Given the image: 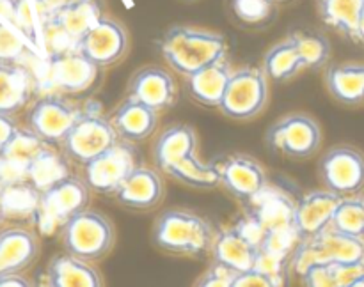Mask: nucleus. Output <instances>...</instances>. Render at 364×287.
I'll use <instances>...</instances> for the list:
<instances>
[{
	"instance_id": "nucleus-1",
	"label": "nucleus",
	"mask_w": 364,
	"mask_h": 287,
	"mask_svg": "<svg viewBox=\"0 0 364 287\" xmlns=\"http://www.w3.org/2000/svg\"><path fill=\"white\" fill-rule=\"evenodd\" d=\"M160 52L176 73L188 77L208 64L223 60L228 46L220 34L178 25L160 39Z\"/></svg>"
},
{
	"instance_id": "nucleus-2",
	"label": "nucleus",
	"mask_w": 364,
	"mask_h": 287,
	"mask_svg": "<svg viewBox=\"0 0 364 287\" xmlns=\"http://www.w3.org/2000/svg\"><path fill=\"white\" fill-rule=\"evenodd\" d=\"M212 223L187 209L162 213L153 227V241L169 254L203 257L210 254L215 241Z\"/></svg>"
},
{
	"instance_id": "nucleus-3",
	"label": "nucleus",
	"mask_w": 364,
	"mask_h": 287,
	"mask_svg": "<svg viewBox=\"0 0 364 287\" xmlns=\"http://www.w3.org/2000/svg\"><path fill=\"white\" fill-rule=\"evenodd\" d=\"M323 262H364V237L327 227L323 232L306 237L299 243L291 255L290 269L301 276L308 268Z\"/></svg>"
},
{
	"instance_id": "nucleus-4",
	"label": "nucleus",
	"mask_w": 364,
	"mask_h": 287,
	"mask_svg": "<svg viewBox=\"0 0 364 287\" xmlns=\"http://www.w3.org/2000/svg\"><path fill=\"white\" fill-rule=\"evenodd\" d=\"M63 244L68 254L84 261H98L114 244V227L102 213L84 209L63 227Z\"/></svg>"
},
{
	"instance_id": "nucleus-5",
	"label": "nucleus",
	"mask_w": 364,
	"mask_h": 287,
	"mask_svg": "<svg viewBox=\"0 0 364 287\" xmlns=\"http://www.w3.org/2000/svg\"><path fill=\"white\" fill-rule=\"evenodd\" d=\"M267 101L269 77L263 69L247 66L231 73L219 108L231 119L247 120L262 113Z\"/></svg>"
},
{
	"instance_id": "nucleus-6",
	"label": "nucleus",
	"mask_w": 364,
	"mask_h": 287,
	"mask_svg": "<svg viewBox=\"0 0 364 287\" xmlns=\"http://www.w3.org/2000/svg\"><path fill=\"white\" fill-rule=\"evenodd\" d=\"M141 167L137 149L134 142L117 140L109 149L84 163V177L89 188L96 193H116L124 179Z\"/></svg>"
},
{
	"instance_id": "nucleus-7",
	"label": "nucleus",
	"mask_w": 364,
	"mask_h": 287,
	"mask_svg": "<svg viewBox=\"0 0 364 287\" xmlns=\"http://www.w3.org/2000/svg\"><path fill=\"white\" fill-rule=\"evenodd\" d=\"M91 188L84 179L68 176L63 181L50 186L39 195L36 218L43 230L50 232L55 227H64V223L80 211L87 209Z\"/></svg>"
},
{
	"instance_id": "nucleus-8",
	"label": "nucleus",
	"mask_w": 364,
	"mask_h": 287,
	"mask_svg": "<svg viewBox=\"0 0 364 287\" xmlns=\"http://www.w3.org/2000/svg\"><path fill=\"white\" fill-rule=\"evenodd\" d=\"M119 140L110 119L95 110L80 112L78 119L63 140L64 152L77 163H87Z\"/></svg>"
},
{
	"instance_id": "nucleus-9",
	"label": "nucleus",
	"mask_w": 364,
	"mask_h": 287,
	"mask_svg": "<svg viewBox=\"0 0 364 287\" xmlns=\"http://www.w3.org/2000/svg\"><path fill=\"white\" fill-rule=\"evenodd\" d=\"M322 130L313 117L306 113H290L270 126L267 145L288 158L304 159L318 151Z\"/></svg>"
},
{
	"instance_id": "nucleus-10",
	"label": "nucleus",
	"mask_w": 364,
	"mask_h": 287,
	"mask_svg": "<svg viewBox=\"0 0 364 287\" xmlns=\"http://www.w3.org/2000/svg\"><path fill=\"white\" fill-rule=\"evenodd\" d=\"M323 186L341 197L358 195L364 188V154L350 145L329 149L318 162Z\"/></svg>"
},
{
	"instance_id": "nucleus-11",
	"label": "nucleus",
	"mask_w": 364,
	"mask_h": 287,
	"mask_svg": "<svg viewBox=\"0 0 364 287\" xmlns=\"http://www.w3.org/2000/svg\"><path fill=\"white\" fill-rule=\"evenodd\" d=\"M73 48L98 67L112 66L123 59L128 48V35L117 21L102 16Z\"/></svg>"
},
{
	"instance_id": "nucleus-12",
	"label": "nucleus",
	"mask_w": 364,
	"mask_h": 287,
	"mask_svg": "<svg viewBox=\"0 0 364 287\" xmlns=\"http://www.w3.org/2000/svg\"><path fill=\"white\" fill-rule=\"evenodd\" d=\"M78 116L80 110L64 99L57 96H45L38 99L28 112V128L46 144H63Z\"/></svg>"
},
{
	"instance_id": "nucleus-13",
	"label": "nucleus",
	"mask_w": 364,
	"mask_h": 287,
	"mask_svg": "<svg viewBox=\"0 0 364 287\" xmlns=\"http://www.w3.org/2000/svg\"><path fill=\"white\" fill-rule=\"evenodd\" d=\"M98 66L77 52L75 48H63L48 57V77L57 89L70 94L87 91L96 80Z\"/></svg>"
},
{
	"instance_id": "nucleus-14",
	"label": "nucleus",
	"mask_w": 364,
	"mask_h": 287,
	"mask_svg": "<svg viewBox=\"0 0 364 287\" xmlns=\"http://www.w3.org/2000/svg\"><path fill=\"white\" fill-rule=\"evenodd\" d=\"M251 211L245 220L262 240L267 232H287L297 230L295 227V202L284 193H269L265 190L251 198Z\"/></svg>"
},
{
	"instance_id": "nucleus-15",
	"label": "nucleus",
	"mask_w": 364,
	"mask_h": 287,
	"mask_svg": "<svg viewBox=\"0 0 364 287\" xmlns=\"http://www.w3.org/2000/svg\"><path fill=\"white\" fill-rule=\"evenodd\" d=\"M341 195L331 190H315L302 195L295 202V227L302 240L323 232L333 223L334 211L341 202Z\"/></svg>"
},
{
	"instance_id": "nucleus-16",
	"label": "nucleus",
	"mask_w": 364,
	"mask_h": 287,
	"mask_svg": "<svg viewBox=\"0 0 364 287\" xmlns=\"http://www.w3.org/2000/svg\"><path fill=\"white\" fill-rule=\"evenodd\" d=\"M220 167V184L238 201H251L267 190V174L259 163L247 156L235 154Z\"/></svg>"
},
{
	"instance_id": "nucleus-17",
	"label": "nucleus",
	"mask_w": 364,
	"mask_h": 287,
	"mask_svg": "<svg viewBox=\"0 0 364 287\" xmlns=\"http://www.w3.org/2000/svg\"><path fill=\"white\" fill-rule=\"evenodd\" d=\"M128 96L151 106L156 112H162L171 108L176 101V84L166 69L148 66L132 77Z\"/></svg>"
},
{
	"instance_id": "nucleus-18",
	"label": "nucleus",
	"mask_w": 364,
	"mask_h": 287,
	"mask_svg": "<svg viewBox=\"0 0 364 287\" xmlns=\"http://www.w3.org/2000/svg\"><path fill=\"white\" fill-rule=\"evenodd\" d=\"M102 18V11L96 0H84L77 6L66 7L59 13L52 14L48 18H43L45 21V32L55 39L66 43L68 48H73L78 39Z\"/></svg>"
},
{
	"instance_id": "nucleus-19",
	"label": "nucleus",
	"mask_w": 364,
	"mask_h": 287,
	"mask_svg": "<svg viewBox=\"0 0 364 287\" xmlns=\"http://www.w3.org/2000/svg\"><path fill=\"white\" fill-rule=\"evenodd\" d=\"M117 202L132 209H151L164 197V183L159 172L137 167L116 190Z\"/></svg>"
},
{
	"instance_id": "nucleus-20",
	"label": "nucleus",
	"mask_w": 364,
	"mask_h": 287,
	"mask_svg": "<svg viewBox=\"0 0 364 287\" xmlns=\"http://www.w3.org/2000/svg\"><path fill=\"white\" fill-rule=\"evenodd\" d=\"M114 130L121 140L139 142L148 138L159 123V112L151 106L128 96L110 117Z\"/></svg>"
},
{
	"instance_id": "nucleus-21",
	"label": "nucleus",
	"mask_w": 364,
	"mask_h": 287,
	"mask_svg": "<svg viewBox=\"0 0 364 287\" xmlns=\"http://www.w3.org/2000/svg\"><path fill=\"white\" fill-rule=\"evenodd\" d=\"M231 73L233 71H231L230 64L224 62V59L217 60V62L208 64L196 73L188 74L185 89L194 101L205 106H219Z\"/></svg>"
},
{
	"instance_id": "nucleus-22",
	"label": "nucleus",
	"mask_w": 364,
	"mask_h": 287,
	"mask_svg": "<svg viewBox=\"0 0 364 287\" xmlns=\"http://www.w3.org/2000/svg\"><path fill=\"white\" fill-rule=\"evenodd\" d=\"M38 250V237L31 230L20 227L0 230V275L20 273L34 261Z\"/></svg>"
},
{
	"instance_id": "nucleus-23",
	"label": "nucleus",
	"mask_w": 364,
	"mask_h": 287,
	"mask_svg": "<svg viewBox=\"0 0 364 287\" xmlns=\"http://www.w3.org/2000/svg\"><path fill=\"white\" fill-rule=\"evenodd\" d=\"M256 252V244L235 225L233 229L217 234L212 247V257L213 261L223 262L235 271L242 273L255 268Z\"/></svg>"
},
{
	"instance_id": "nucleus-24",
	"label": "nucleus",
	"mask_w": 364,
	"mask_h": 287,
	"mask_svg": "<svg viewBox=\"0 0 364 287\" xmlns=\"http://www.w3.org/2000/svg\"><path fill=\"white\" fill-rule=\"evenodd\" d=\"M196 147H198V137L194 128L187 124H173L156 138L153 145V159L155 165L167 174L174 163L196 152Z\"/></svg>"
},
{
	"instance_id": "nucleus-25",
	"label": "nucleus",
	"mask_w": 364,
	"mask_h": 287,
	"mask_svg": "<svg viewBox=\"0 0 364 287\" xmlns=\"http://www.w3.org/2000/svg\"><path fill=\"white\" fill-rule=\"evenodd\" d=\"M46 283L52 287H98L102 286L100 273L80 257L71 254L52 259L46 271Z\"/></svg>"
},
{
	"instance_id": "nucleus-26",
	"label": "nucleus",
	"mask_w": 364,
	"mask_h": 287,
	"mask_svg": "<svg viewBox=\"0 0 364 287\" xmlns=\"http://www.w3.org/2000/svg\"><path fill=\"white\" fill-rule=\"evenodd\" d=\"M301 280L308 287H364V262H323L306 269Z\"/></svg>"
},
{
	"instance_id": "nucleus-27",
	"label": "nucleus",
	"mask_w": 364,
	"mask_h": 287,
	"mask_svg": "<svg viewBox=\"0 0 364 287\" xmlns=\"http://www.w3.org/2000/svg\"><path fill=\"white\" fill-rule=\"evenodd\" d=\"M326 85L336 101L348 106L364 103V64H334L326 73Z\"/></svg>"
},
{
	"instance_id": "nucleus-28",
	"label": "nucleus",
	"mask_w": 364,
	"mask_h": 287,
	"mask_svg": "<svg viewBox=\"0 0 364 287\" xmlns=\"http://www.w3.org/2000/svg\"><path fill=\"white\" fill-rule=\"evenodd\" d=\"M31 96V74L16 64H0V112L14 113Z\"/></svg>"
},
{
	"instance_id": "nucleus-29",
	"label": "nucleus",
	"mask_w": 364,
	"mask_h": 287,
	"mask_svg": "<svg viewBox=\"0 0 364 287\" xmlns=\"http://www.w3.org/2000/svg\"><path fill=\"white\" fill-rule=\"evenodd\" d=\"M167 176L187 186L199 188V190H210L220 184V167L215 163H203L201 159L196 158V152L187 154L180 162L174 163Z\"/></svg>"
},
{
	"instance_id": "nucleus-30",
	"label": "nucleus",
	"mask_w": 364,
	"mask_h": 287,
	"mask_svg": "<svg viewBox=\"0 0 364 287\" xmlns=\"http://www.w3.org/2000/svg\"><path fill=\"white\" fill-rule=\"evenodd\" d=\"M302 69L301 53L290 38L274 45L263 59V71L274 81L291 80Z\"/></svg>"
},
{
	"instance_id": "nucleus-31",
	"label": "nucleus",
	"mask_w": 364,
	"mask_h": 287,
	"mask_svg": "<svg viewBox=\"0 0 364 287\" xmlns=\"http://www.w3.org/2000/svg\"><path fill=\"white\" fill-rule=\"evenodd\" d=\"M363 11L364 0H320V14L323 21L350 38H358Z\"/></svg>"
},
{
	"instance_id": "nucleus-32",
	"label": "nucleus",
	"mask_w": 364,
	"mask_h": 287,
	"mask_svg": "<svg viewBox=\"0 0 364 287\" xmlns=\"http://www.w3.org/2000/svg\"><path fill=\"white\" fill-rule=\"evenodd\" d=\"M68 176H71V174L66 158L48 147L28 167V181L39 191L48 190L50 186H53V184L59 183Z\"/></svg>"
},
{
	"instance_id": "nucleus-33",
	"label": "nucleus",
	"mask_w": 364,
	"mask_h": 287,
	"mask_svg": "<svg viewBox=\"0 0 364 287\" xmlns=\"http://www.w3.org/2000/svg\"><path fill=\"white\" fill-rule=\"evenodd\" d=\"M301 53L304 69H320L331 57V43L320 32L297 30L290 35Z\"/></svg>"
},
{
	"instance_id": "nucleus-34",
	"label": "nucleus",
	"mask_w": 364,
	"mask_h": 287,
	"mask_svg": "<svg viewBox=\"0 0 364 287\" xmlns=\"http://www.w3.org/2000/svg\"><path fill=\"white\" fill-rule=\"evenodd\" d=\"M41 191L36 190L31 181L0 188V198L7 216H36Z\"/></svg>"
},
{
	"instance_id": "nucleus-35",
	"label": "nucleus",
	"mask_w": 364,
	"mask_h": 287,
	"mask_svg": "<svg viewBox=\"0 0 364 287\" xmlns=\"http://www.w3.org/2000/svg\"><path fill=\"white\" fill-rule=\"evenodd\" d=\"M46 149V142L39 137L38 133L28 128V130H20L18 128L14 137L11 138V142L7 144V147L4 149L2 154L6 158H9L11 162L18 163L21 167H31V163L41 154Z\"/></svg>"
},
{
	"instance_id": "nucleus-36",
	"label": "nucleus",
	"mask_w": 364,
	"mask_h": 287,
	"mask_svg": "<svg viewBox=\"0 0 364 287\" xmlns=\"http://www.w3.org/2000/svg\"><path fill=\"white\" fill-rule=\"evenodd\" d=\"M331 227L343 234L364 237V198L354 195L341 198Z\"/></svg>"
},
{
	"instance_id": "nucleus-37",
	"label": "nucleus",
	"mask_w": 364,
	"mask_h": 287,
	"mask_svg": "<svg viewBox=\"0 0 364 287\" xmlns=\"http://www.w3.org/2000/svg\"><path fill=\"white\" fill-rule=\"evenodd\" d=\"M27 52L23 39L0 18V64H16Z\"/></svg>"
},
{
	"instance_id": "nucleus-38",
	"label": "nucleus",
	"mask_w": 364,
	"mask_h": 287,
	"mask_svg": "<svg viewBox=\"0 0 364 287\" xmlns=\"http://www.w3.org/2000/svg\"><path fill=\"white\" fill-rule=\"evenodd\" d=\"M233 11L245 23L265 21L272 13V0H233Z\"/></svg>"
},
{
	"instance_id": "nucleus-39",
	"label": "nucleus",
	"mask_w": 364,
	"mask_h": 287,
	"mask_svg": "<svg viewBox=\"0 0 364 287\" xmlns=\"http://www.w3.org/2000/svg\"><path fill=\"white\" fill-rule=\"evenodd\" d=\"M238 276V271H235L230 266L223 264V262L213 261L208 271L198 280V286L201 287H233L235 278Z\"/></svg>"
},
{
	"instance_id": "nucleus-40",
	"label": "nucleus",
	"mask_w": 364,
	"mask_h": 287,
	"mask_svg": "<svg viewBox=\"0 0 364 287\" xmlns=\"http://www.w3.org/2000/svg\"><path fill=\"white\" fill-rule=\"evenodd\" d=\"M28 181V169L0 154V188Z\"/></svg>"
},
{
	"instance_id": "nucleus-41",
	"label": "nucleus",
	"mask_w": 364,
	"mask_h": 287,
	"mask_svg": "<svg viewBox=\"0 0 364 287\" xmlns=\"http://www.w3.org/2000/svg\"><path fill=\"white\" fill-rule=\"evenodd\" d=\"M233 287H277V283L269 275L252 268L247 269V271L238 273V276L233 282Z\"/></svg>"
},
{
	"instance_id": "nucleus-42",
	"label": "nucleus",
	"mask_w": 364,
	"mask_h": 287,
	"mask_svg": "<svg viewBox=\"0 0 364 287\" xmlns=\"http://www.w3.org/2000/svg\"><path fill=\"white\" fill-rule=\"evenodd\" d=\"M80 2H84V0H36V7H38V13L41 14V18H48Z\"/></svg>"
},
{
	"instance_id": "nucleus-43",
	"label": "nucleus",
	"mask_w": 364,
	"mask_h": 287,
	"mask_svg": "<svg viewBox=\"0 0 364 287\" xmlns=\"http://www.w3.org/2000/svg\"><path fill=\"white\" fill-rule=\"evenodd\" d=\"M18 126L14 124V120L11 119L9 113L0 112V154L4 152V149L7 147V144L11 142V138L16 133Z\"/></svg>"
},
{
	"instance_id": "nucleus-44",
	"label": "nucleus",
	"mask_w": 364,
	"mask_h": 287,
	"mask_svg": "<svg viewBox=\"0 0 364 287\" xmlns=\"http://www.w3.org/2000/svg\"><path fill=\"white\" fill-rule=\"evenodd\" d=\"M27 287L31 286V282H28L25 276H21L20 273H2L0 275V287Z\"/></svg>"
},
{
	"instance_id": "nucleus-45",
	"label": "nucleus",
	"mask_w": 364,
	"mask_h": 287,
	"mask_svg": "<svg viewBox=\"0 0 364 287\" xmlns=\"http://www.w3.org/2000/svg\"><path fill=\"white\" fill-rule=\"evenodd\" d=\"M359 41L364 43V11H363V16H361V21H359V27H358V38Z\"/></svg>"
},
{
	"instance_id": "nucleus-46",
	"label": "nucleus",
	"mask_w": 364,
	"mask_h": 287,
	"mask_svg": "<svg viewBox=\"0 0 364 287\" xmlns=\"http://www.w3.org/2000/svg\"><path fill=\"white\" fill-rule=\"evenodd\" d=\"M6 218H7V215H6V208H4L2 198H0V227H2V223L6 222Z\"/></svg>"
},
{
	"instance_id": "nucleus-47",
	"label": "nucleus",
	"mask_w": 364,
	"mask_h": 287,
	"mask_svg": "<svg viewBox=\"0 0 364 287\" xmlns=\"http://www.w3.org/2000/svg\"><path fill=\"white\" fill-rule=\"evenodd\" d=\"M272 2H288V0H272Z\"/></svg>"
},
{
	"instance_id": "nucleus-48",
	"label": "nucleus",
	"mask_w": 364,
	"mask_h": 287,
	"mask_svg": "<svg viewBox=\"0 0 364 287\" xmlns=\"http://www.w3.org/2000/svg\"><path fill=\"white\" fill-rule=\"evenodd\" d=\"M34 2H36V0H34Z\"/></svg>"
},
{
	"instance_id": "nucleus-49",
	"label": "nucleus",
	"mask_w": 364,
	"mask_h": 287,
	"mask_svg": "<svg viewBox=\"0 0 364 287\" xmlns=\"http://www.w3.org/2000/svg\"><path fill=\"white\" fill-rule=\"evenodd\" d=\"M363 198H364V197H363Z\"/></svg>"
}]
</instances>
